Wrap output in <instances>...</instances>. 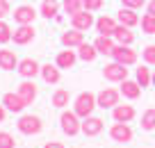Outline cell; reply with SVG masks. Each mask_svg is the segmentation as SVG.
Wrapping results in <instances>:
<instances>
[{
    "instance_id": "cell-14",
    "label": "cell",
    "mask_w": 155,
    "mask_h": 148,
    "mask_svg": "<svg viewBox=\"0 0 155 148\" xmlns=\"http://www.w3.org/2000/svg\"><path fill=\"white\" fill-rule=\"evenodd\" d=\"M18 96L25 100V105H32L34 100H37V84H34L32 80H25L18 84Z\"/></svg>"
},
{
    "instance_id": "cell-41",
    "label": "cell",
    "mask_w": 155,
    "mask_h": 148,
    "mask_svg": "<svg viewBox=\"0 0 155 148\" xmlns=\"http://www.w3.org/2000/svg\"><path fill=\"white\" fill-rule=\"evenodd\" d=\"M153 84H155V73H153Z\"/></svg>"
},
{
    "instance_id": "cell-26",
    "label": "cell",
    "mask_w": 155,
    "mask_h": 148,
    "mask_svg": "<svg viewBox=\"0 0 155 148\" xmlns=\"http://www.w3.org/2000/svg\"><path fill=\"white\" fill-rule=\"evenodd\" d=\"M59 12V2L57 0H44L41 2V9H39V14L44 16V18H55Z\"/></svg>"
},
{
    "instance_id": "cell-23",
    "label": "cell",
    "mask_w": 155,
    "mask_h": 148,
    "mask_svg": "<svg viewBox=\"0 0 155 148\" xmlns=\"http://www.w3.org/2000/svg\"><path fill=\"white\" fill-rule=\"evenodd\" d=\"M114 37H98L96 41H94V46H96V50H98V55H110L112 57V53H114V48H116V43L112 41Z\"/></svg>"
},
{
    "instance_id": "cell-39",
    "label": "cell",
    "mask_w": 155,
    "mask_h": 148,
    "mask_svg": "<svg viewBox=\"0 0 155 148\" xmlns=\"http://www.w3.org/2000/svg\"><path fill=\"white\" fill-rule=\"evenodd\" d=\"M5 116H7V107L2 105V103H0V123H2V121H5Z\"/></svg>"
},
{
    "instance_id": "cell-17",
    "label": "cell",
    "mask_w": 155,
    "mask_h": 148,
    "mask_svg": "<svg viewBox=\"0 0 155 148\" xmlns=\"http://www.w3.org/2000/svg\"><path fill=\"white\" fill-rule=\"evenodd\" d=\"M96 30L103 34V37H114V30H116V21L112 16L103 14L101 18H96Z\"/></svg>"
},
{
    "instance_id": "cell-35",
    "label": "cell",
    "mask_w": 155,
    "mask_h": 148,
    "mask_svg": "<svg viewBox=\"0 0 155 148\" xmlns=\"http://www.w3.org/2000/svg\"><path fill=\"white\" fill-rule=\"evenodd\" d=\"M82 5H84V9H89V12H98L103 7V0H82Z\"/></svg>"
},
{
    "instance_id": "cell-22",
    "label": "cell",
    "mask_w": 155,
    "mask_h": 148,
    "mask_svg": "<svg viewBox=\"0 0 155 148\" xmlns=\"http://www.w3.org/2000/svg\"><path fill=\"white\" fill-rule=\"evenodd\" d=\"M75 59H78V53L71 50V48H66V50H62V53L55 57V64H57L59 68H73Z\"/></svg>"
},
{
    "instance_id": "cell-33",
    "label": "cell",
    "mask_w": 155,
    "mask_h": 148,
    "mask_svg": "<svg viewBox=\"0 0 155 148\" xmlns=\"http://www.w3.org/2000/svg\"><path fill=\"white\" fill-rule=\"evenodd\" d=\"M0 148H16V139L9 132H0Z\"/></svg>"
},
{
    "instance_id": "cell-6",
    "label": "cell",
    "mask_w": 155,
    "mask_h": 148,
    "mask_svg": "<svg viewBox=\"0 0 155 148\" xmlns=\"http://www.w3.org/2000/svg\"><path fill=\"white\" fill-rule=\"evenodd\" d=\"M119 98H121V91H116V89H103L101 94L96 96V100H98V107H103V110H114L116 105H119Z\"/></svg>"
},
{
    "instance_id": "cell-4",
    "label": "cell",
    "mask_w": 155,
    "mask_h": 148,
    "mask_svg": "<svg viewBox=\"0 0 155 148\" xmlns=\"http://www.w3.org/2000/svg\"><path fill=\"white\" fill-rule=\"evenodd\" d=\"M114 62H121L126 66H132L137 62V50H132V46H123V43H116L114 53H112Z\"/></svg>"
},
{
    "instance_id": "cell-1",
    "label": "cell",
    "mask_w": 155,
    "mask_h": 148,
    "mask_svg": "<svg viewBox=\"0 0 155 148\" xmlns=\"http://www.w3.org/2000/svg\"><path fill=\"white\" fill-rule=\"evenodd\" d=\"M96 107H98V100H96V96L89 94V91H82V94L75 98V103H73V112H75L80 119H87V116H91Z\"/></svg>"
},
{
    "instance_id": "cell-5",
    "label": "cell",
    "mask_w": 155,
    "mask_h": 148,
    "mask_svg": "<svg viewBox=\"0 0 155 148\" xmlns=\"http://www.w3.org/2000/svg\"><path fill=\"white\" fill-rule=\"evenodd\" d=\"M103 75L110 82H123V80H128V68H126V64H121V62H112V64H107V66L103 68Z\"/></svg>"
},
{
    "instance_id": "cell-37",
    "label": "cell",
    "mask_w": 155,
    "mask_h": 148,
    "mask_svg": "<svg viewBox=\"0 0 155 148\" xmlns=\"http://www.w3.org/2000/svg\"><path fill=\"white\" fill-rule=\"evenodd\" d=\"M7 14H12V7H9V0H0V18H5Z\"/></svg>"
},
{
    "instance_id": "cell-11",
    "label": "cell",
    "mask_w": 155,
    "mask_h": 148,
    "mask_svg": "<svg viewBox=\"0 0 155 148\" xmlns=\"http://www.w3.org/2000/svg\"><path fill=\"white\" fill-rule=\"evenodd\" d=\"M2 105L7 107V112H16V114H18V112H23L25 107H28V105H25V100L18 96V91H16V94L7 91V94L2 96Z\"/></svg>"
},
{
    "instance_id": "cell-2",
    "label": "cell",
    "mask_w": 155,
    "mask_h": 148,
    "mask_svg": "<svg viewBox=\"0 0 155 148\" xmlns=\"http://www.w3.org/2000/svg\"><path fill=\"white\" fill-rule=\"evenodd\" d=\"M59 123H62V132L68 137H75L78 132H82V123H80V116L75 112H62Z\"/></svg>"
},
{
    "instance_id": "cell-20",
    "label": "cell",
    "mask_w": 155,
    "mask_h": 148,
    "mask_svg": "<svg viewBox=\"0 0 155 148\" xmlns=\"http://www.w3.org/2000/svg\"><path fill=\"white\" fill-rule=\"evenodd\" d=\"M119 23L128 25V28H135V25L141 23V18L135 14V9H130V7H121V9H119Z\"/></svg>"
},
{
    "instance_id": "cell-38",
    "label": "cell",
    "mask_w": 155,
    "mask_h": 148,
    "mask_svg": "<svg viewBox=\"0 0 155 148\" xmlns=\"http://www.w3.org/2000/svg\"><path fill=\"white\" fill-rule=\"evenodd\" d=\"M44 148H66V146H64V143H59V141H48Z\"/></svg>"
},
{
    "instance_id": "cell-19",
    "label": "cell",
    "mask_w": 155,
    "mask_h": 148,
    "mask_svg": "<svg viewBox=\"0 0 155 148\" xmlns=\"http://www.w3.org/2000/svg\"><path fill=\"white\" fill-rule=\"evenodd\" d=\"M0 68L2 71H14V68H18V57H16L14 50H0Z\"/></svg>"
},
{
    "instance_id": "cell-10",
    "label": "cell",
    "mask_w": 155,
    "mask_h": 148,
    "mask_svg": "<svg viewBox=\"0 0 155 148\" xmlns=\"http://www.w3.org/2000/svg\"><path fill=\"white\" fill-rule=\"evenodd\" d=\"M16 71H18L21 77H25V80H32L37 73H41V66H39V64L34 62L32 57H25V59H21V62H18V68H16Z\"/></svg>"
},
{
    "instance_id": "cell-28",
    "label": "cell",
    "mask_w": 155,
    "mask_h": 148,
    "mask_svg": "<svg viewBox=\"0 0 155 148\" xmlns=\"http://www.w3.org/2000/svg\"><path fill=\"white\" fill-rule=\"evenodd\" d=\"M68 100H71L68 89H57V91L53 94V105H55V107H66Z\"/></svg>"
},
{
    "instance_id": "cell-12",
    "label": "cell",
    "mask_w": 155,
    "mask_h": 148,
    "mask_svg": "<svg viewBox=\"0 0 155 148\" xmlns=\"http://www.w3.org/2000/svg\"><path fill=\"white\" fill-rule=\"evenodd\" d=\"M84 43V32L82 30H66V32L62 34V46L64 48H78Z\"/></svg>"
},
{
    "instance_id": "cell-30",
    "label": "cell",
    "mask_w": 155,
    "mask_h": 148,
    "mask_svg": "<svg viewBox=\"0 0 155 148\" xmlns=\"http://www.w3.org/2000/svg\"><path fill=\"white\" fill-rule=\"evenodd\" d=\"M62 7H64V12H66L68 16H73V14H78L80 9H84L82 0H62Z\"/></svg>"
},
{
    "instance_id": "cell-24",
    "label": "cell",
    "mask_w": 155,
    "mask_h": 148,
    "mask_svg": "<svg viewBox=\"0 0 155 148\" xmlns=\"http://www.w3.org/2000/svg\"><path fill=\"white\" fill-rule=\"evenodd\" d=\"M121 94L126 96V98H130V100H135L141 94V84L137 80H123L121 82Z\"/></svg>"
},
{
    "instance_id": "cell-40",
    "label": "cell",
    "mask_w": 155,
    "mask_h": 148,
    "mask_svg": "<svg viewBox=\"0 0 155 148\" xmlns=\"http://www.w3.org/2000/svg\"><path fill=\"white\" fill-rule=\"evenodd\" d=\"M146 9H148V14H155V0H150L148 5H146Z\"/></svg>"
},
{
    "instance_id": "cell-9",
    "label": "cell",
    "mask_w": 155,
    "mask_h": 148,
    "mask_svg": "<svg viewBox=\"0 0 155 148\" xmlns=\"http://www.w3.org/2000/svg\"><path fill=\"white\" fill-rule=\"evenodd\" d=\"M14 21L18 25H32L34 23V18H37V12H34V7L32 5H21V7H16L14 9Z\"/></svg>"
},
{
    "instance_id": "cell-21",
    "label": "cell",
    "mask_w": 155,
    "mask_h": 148,
    "mask_svg": "<svg viewBox=\"0 0 155 148\" xmlns=\"http://www.w3.org/2000/svg\"><path fill=\"white\" fill-rule=\"evenodd\" d=\"M41 77H44V82H48V84H57L59 77H62L59 66L57 64H44V66H41Z\"/></svg>"
},
{
    "instance_id": "cell-31",
    "label": "cell",
    "mask_w": 155,
    "mask_h": 148,
    "mask_svg": "<svg viewBox=\"0 0 155 148\" xmlns=\"http://www.w3.org/2000/svg\"><path fill=\"white\" fill-rule=\"evenodd\" d=\"M141 30L146 34H155V14H144L141 16Z\"/></svg>"
},
{
    "instance_id": "cell-16",
    "label": "cell",
    "mask_w": 155,
    "mask_h": 148,
    "mask_svg": "<svg viewBox=\"0 0 155 148\" xmlns=\"http://www.w3.org/2000/svg\"><path fill=\"white\" fill-rule=\"evenodd\" d=\"M114 39H116V43L132 46V43H135V32H132V28L119 23V25H116V30H114Z\"/></svg>"
},
{
    "instance_id": "cell-13",
    "label": "cell",
    "mask_w": 155,
    "mask_h": 148,
    "mask_svg": "<svg viewBox=\"0 0 155 148\" xmlns=\"http://www.w3.org/2000/svg\"><path fill=\"white\" fill-rule=\"evenodd\" d=\"M135 116H137V112H135L132 105H116L112 110V119L119 121V123H130Z\"/></svg>"
},
{
    "instance_id": "cell-27",
    "label": "cell",
    "mask_w": 155,
    "mask_h": 148,
    "mask_svg": "<svg viewBox=\"0 0 155 148\" xmlns=\"http://www.w3.org/2000/svg\"><path fill=\"white\" fill-rule=\"evenodd\" d=\"M135 77H137V82L141 84V89H146V87H150L153 84V73H150V68H146V66H139L135 71Z\"/></svg>"
},
{
    "instance_id": "cell-8",
    "label": "cell",
    "mask_w": 155,
    "mask_h": 148,
    "mask_svg": "<svg viewBox=\"0 0 155 148\" xmlns=\"http://www.w3.org/2000/svg\"><path fill=\"white\" fill-rule=\"evenodd\" d=\"M110 137L114 139V141H119V143H128V141H132V128L128 123H119V121H116L110 128Z\"/></svg>"
},
{
    "instance_id": "cell-32",
    "label": "cell",
    "mask_w": 155,
    "mask_h": 148,
    "mask_svg": "<svg viewBox=\"0 0 155 148\" xmlns=\"http://www.w3.org/2000/svg\"><path fill=\"white\" fill-rule=\"evenodd\" d=\"M12 37H14L12 28H9V25H7L2 18H0V43H7V41H12Z\"/></svg>"
},
{
    "instance_id": "cell-36",
    "label": "cell",
    "mask_w": 155,
    "mask_h": 148,
    "mask_svg": "<svg viewBox=\"0 0 155 148\" xmlns=\"http://www.w3.org/2000/svg\"><path fill=\"white\" fill-rule=\"evenodd\" d=\"M146 5V0H123V7H130V9H139Z\"/></svg>"
},
{
    "instance_id": "cell-34",
    "label": "cell",
    "mask_w": 155,
    "mask_h": 148,
    "mask_svg": "<svg viewBox=\"0 0 155 148\" xmlns=\"http://www.w3.org/2000/svg\"><path fill=\"white\" fill-rule=\"evenodd\" d=\"M144 62L150 64V66H155V43H150V46L144 48Z\"/></svg>"
},
{
    "instance_id": "cell-18",
    "label": "cell",
    "mask_w": 155,
    "mask_h": 148,
    "mask_svg": "<svg viewBox=\"0 0 155 148\" xmlns=\"http://www.w3.org/2000/svg\"><path fill=\"white\" fill-rule=\"evenodd\" d=\"M101 130H103V119H98V116H87V119H82V132L87 134V137H96Z\"/></svg>"
},
{
    "instance_id": "cell-29",
    "label": "cell",
    "mask_w": 155,
    "mask_h": 148,
    "mask_svg": "<svg viewBox=\"0 0 155 148\" xmlns=\"http://www.w3.org/2000/svg\"><path fill=\"white\" fill-rule=\"evenodd\" d=\"M141 130H146V132L155 130V107H150L141 114Z\"/></svg>"
},
{
    "instance_id": "cell-15",
    "label": "cell",
    "mask_w": 155,
    "mask_h": 148,
    "mask_svg": "<svg viewBox=\"0 0 155 148\" xmlns=\"http://www.w3.org/2000/svg\"><path fill=\"white\" fill-rule=\"evenodd\" d=\"M14 43H18V46H25V43H30L34 39V28L32 25H18V28L14 30Z\"/></svg>"
},
{
    "instance_id": "cell-3",
    "label": "cell",
    "mask_w": 155,
    "mask_h": 148,
    "mask_svg": "<svg viewBox=\"0 0 155 148\" xmlns=\"http://www.w3.org/2000/svg\"><path fill=\"white\" fill-rule=\"evenodd\" d=\"M16 128H18L23 134H39L41 128H44V123H41V119L34 116V114H23L18 119V123H16Z\"/></svg>"
},
{
    "instance_id": "cell-25",
    "label": "cell",
    "mask_w": 155,
    "mask_h": 148,
    "mask_svg": "<svg viewBox=\"0 0 155 148\" xmlns=\"http://www.w3.org/2000/svg\"><path fill=\"white\" fill-rule=\"evenodd\" d=\"M98 55L96 46L94 43H82V46H78V57L82 59V62H94Z\"/></svg>"
},
{
    "instance_id": "cell-7",
    "label": "cell",
    "mask_w": 155,
    "mask_h": 148,
    "mask_svg": "<svg viewBox=\"0 0 155 148\" xmlns=\"http://www.w3.org/2000/svg\"><path fill=\"white\" fill-rule=\"evenodd\" d=\"M71 25L75 30H82V32H87L91 25H96V18H94V14L89 9H80L78 14L71 16Z\"/></svg>"
}]
</instances>
